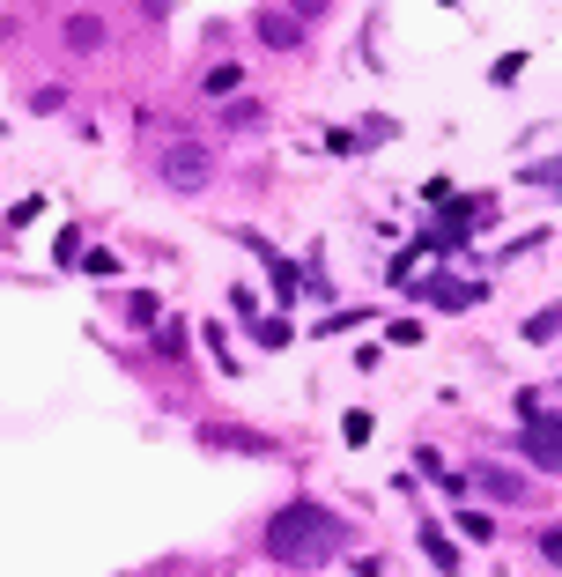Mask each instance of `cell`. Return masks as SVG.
Instances as JSON below:
<instances>
[{"mask_svg":"<svg viewBox=\"0 0 562 577\" xmlns=\"http://www.w3.org/2000/svg\"><path fill=\"white\" fill-rule=\"evenodd\" d=\"M518 452H526L533 467L562 474V422H555V415H526V437H518Z\"/></svg>","mask_w":562,"mask_h":577,"instance_id":"3","label":"cell"},{"mask_svg":"<svg viewBox=\"0 0 562 577\" xmlns=\"http://www.w3.org/2000/svg\"><path fill=\"white\" fill-rule=\"evenodd\" d=\"M259 37H267L274 52H296V45H304V23H289L281 8H259Z\"/></svg>","mask_w":562,"mask_h":577,"instance_id":"6","label":"cell"},{"mask_svg":"<svg viewBox=\"0 0 562 577\" xmlns=\"http://www.w3.org/2000/svg\"><path fill=\"white\" fill-rule=\"evenodd\" d=\"M459 533H466V541H489L496 518H489V511H459Z\"/></svg>","mask_w":562,"mask_h":577,"instance_id":"17","label":"cell"},{"mask_svg":"<svg viewBox=\"0 0 562 577\" xmlns=\"http://www.w3.org/2000/svg\"><path fill=\"white\" fill-rule=\"evenodd\" d=\"M237 89H245V67H237V60H222V67L200 74V97H215V104H230Z\"/></svg>","mask_w":562,"mask_h":577,"instance_id":"7","label":"cell"},{"mask_svg":"<svg viewBox=\"0 0 562 577\" xmlns=\"http://www.w3.org/2000/svg\"><path fill=\"white\" fill-rule=\"evenodd\" d=\"M252 341L259 348H289V319H252Z\"/></svg>","mask_w":562,"mask_h":577,"instance_id":"14","label":"cell"},{"mask_svg":"<svg viewBox=\"0 0 562 577\" xmlns=\"http://www.w3.org/2000/svg\"><path fill=\"white\" fill-rule=\"evenodd\" d=\"M422 296H429V304H444V311L481 304V289H474V282H452V274H429V282H422Z\"/></svg>","mask_w":562,"mask_h":577,"instance_id":"5","label":"cell"},{"mask_svg":"<svg viewBox=\"0 0 562 577\" xmlns=\"http://www.w3.org/2000/svg\"><path fill=\"white\" fill-rule=\"evenodd\" d=\"M82 274H97V282H111V274H119V259H111V252H89V259H82Z\"/></svg>","mask_w":562,"mask_h":577,"instance_id":"21","label":"cell"},{"mask_svg":"<svg viewBox=\"0 0 562 577\" xmlns=\"http://www.w3.org/2000/svg\"><path fill=\"white\" fill-rule=\"evenodd\" d=\"M200 444H222V452H252V459H274V437H259V430H237V422H208V430H200Z\"/></svg>","mask_w":562,"mask_h":577,"instance_id":"4","label":"cell"},{"mask_svg":"<svg viewBox=\"0 0 562 577\" xmlns=\"http://www.w3.org/2000/svg\"><path fill=\"white\" fill-rule=\"evenodd\" d=\"M333 8V0H289V8H281V15H289V23H318V15H326Z\"/></svg>","mask_w":562,"mask_h":577,"instance_id":"19","label":"cell"},{"mask_svg":"<svg viewBox=\"0 0 562 577\" xmlns=\"http://www.w3.org/2000/svg\"><path fill=\"white\" fill-rule=\"evenodd\" d=\"M555 333H562V304H548V311L526 319V341H555Z\"/></svg>","mask_w":562,"mask_h":577,"instance_id":"12","label":"cell"},{"mask_svg":"<svg viewBox=\"0 0 562 577\" xmlns=\"http://www.w3.org/2000/svg\"><path fill=\"white\" fill-rule=\"evenodd\" d=\"M422 548H429V563H437L444 577H459V570H466V563H459V548L444 541V526H422Z\"/></svg>","mask_w":562,"mask_h":577,"instance_id":"10","label":"cell"},{"mask_svg":"<svg viewBox=\"0 0 562 577\" xmlns=\"http://www.w3.org/2000/svg\"><path fill=\"white\" fill-rule=\"evenodd\" d=\"M415 467H422L429 481H437V489H444V496H459V489H466V481H459L452 467H444V459H437V452H429V444H422V452H415Z\"/></svg>","mask_w":562,"mask_h":577,"instance_id":"11","label":"cell"},{"mask_svg":"<svg viewBox=\"0 0 562 577\" xmlns=\"http://www.w3.org/2000/svg\"><path fill=\"white\" fill-rule=\"evenodd\" d=\"M37 215H45V200H15V208H8V222H15V230H30Z\"/></svg>","mask_w":562,"mask_h":577,"instance_id":"20","label":"cell"},{"mask_svg":"<svg viewBox=\"0 0 562 577\" xmlns=\"http://www.w3.org/2000/svg\"><path fill=\"white\" fill-rule=\"evenodd\" d=\"M67 52H104V23L97 15H67Z\"/></svg>","mask_w":562,"mask_h":577,"instance_id":"9","label":"cell"},{"mask_svg":"<svg viewBox=\"0 0 562 577\" xmlns=\"http://www.w3.org/2000/svg\"><path fill=\"white\" fill-rule=\"evenodd\" d=\"M267 267H274V289H281V296L304 289V267H296V259H267Z\"/></svg>","mask_w":562,"mask_h":577,"instance_id":"15","label":"cell"},{"mask_svg":"<svg viewBox=\"0 0 562 577\" xmlns=\"http://www.w3.org/2000/svg\"><path fill=\"white\" fill-rule=\"evenodd\" d=\"M341 437H348V444H370V437H378V422H370L363 407H348V415H341Z\"/></svg>","mask_w":562,"mask_h":577,"instance_id":"13","label":"cell"},{"mask_svg":"<svg viewBox=\"0 0 562 577\" xmlns=\"http://www.w3.org/2000/svg\"><path fill=\"white\" fill-rule=\"evenodd\" d=\"M333 548H348V518H333L326 504H311V496H296V504H281L267 518V555L289 570H311L326 563Z\"/></svg>","mask_w":562,"mask_h":577,"instance_id":"1","label":"cell"},{"mask_svg":"<svg viewBox=\"0 0 562 577\" xmlns=\"http://www.w3.org/2000/svg\"><path fill=\"white\" fill-rule=\"evenodd\" d=\"M326 156H363V134H348V126H326Z\"/></svg>","mask_w":562,"mask_h":577,"instance_id":"16","label":"cell"},{"mask_svg":"<svg viewBox=\"0 0 562 577\" xmlns=\"http://www.w3.org/2000/svg\"><path fill=\"white\" fill-rule=\"evenodd\" d=\"M474 481L496 496V504H526V474H511V467H481Z\"/></svg>","mask_w":562,"mask_h":577,"instance_id":"8","label":"cell"},{"mask_svg":"<svg viewBox=\"0 0 562 577\" xmlns=\"http://www.w3.org/2000/svg\"><path fill=\"white\" fill-rule=\"evenodd\" d=\"M126 311H134V326H163V304H156V296H148V289H141V296H134V304H126Z\"/></svg>","mask_w":562,"mask_h":577,"instance_id":"18","label":"cell"},{"mask_svg":"<svg viewBox=\"0 0 562 577\" xmlns=\"http://www.w3.org/2000/svg\"><path fill=\"white\" fill-rule=\"evenodd\" d=\"M156 178L171 185V193H208V178H215L208 141H171V148L156 156Z\"/></svg>","mask_w":562,"mask_h":577,"instance_id":"2","label":"cell"},{"mask_svg":"<svg viewBox=\"0 0 562 577\" xmlns=\"http://www.w3.org/2000/svg\"><path fill=\"white\" fill-rule=\"evenodd\" d=\"M156 356H185V333L178 326H156Z\"/></svg>","mask_w":562,"mask_h":577,"instance_id":"22","label":"cell"},{"mask_svg":"<svg viewBox=\"0 0 562 577\" xmlns=\"http://www.w3.org/2000/svg\"><path fill=\"white\" fill-rule=\"evenodd\" d=\"M540 555H548V563H562V526H548V533H540Z\"/></svg>","mask_w":562,"mask_h":577,"instance_id":"23","label":"cell"}]
</instances>
